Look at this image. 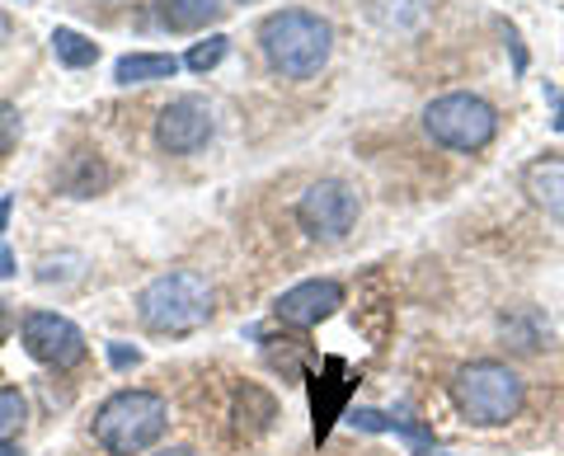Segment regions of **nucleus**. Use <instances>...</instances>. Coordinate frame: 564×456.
Returning <instances> with one entry per match:
<instances>
[{
  "label": "nucleus",
  "instance_id": "f257e3e1",
  "mask_svg": "<svg viewBox=\"0 0 564 456\" xmlns=\"http://www.w3.org/2000/svg\"><path fill=\"white\" fill-rule=\"evenodd\" d=\"M259 47L288 80H311L334 52V24L315 10H278L259 24Z\"/></svg>",
  "mask_w": 564,
  "mask_h": 456
},
{
  "label": "nucleus",
  "instance_id": "f03ea898",
  "mask_svg": "<svg viewBox=\"0 0 564 456\" xmlns=\"http://www.w3.org/2000/svg\"><path fill=\"white\" fill-rule=\"evenodd\" d=\"M217 296H212V283L203 273L193 269H170L161 278H151L147 287L137 296V321L151 329V335H193V329H203L212 321V306Z\"/></svg>",
  "mask_w": 564,
  "mask_h": 456
},
{
  "label": "nucleus",
  "instance_id": "7ed1b4c3",
  "mask_svg": "<svg viewBox=\"0 0 564 456\" xmlns=\"http://www.w3.org/2000/svg\"><path fill=\"white\" fill-rule=\"evenodd\" d=\"M170 428V405L155 391H113L95 410V443L109 456H141Z\"/></svg>",
  "mask_w": 564,
  "mask_h": 456
},
{
  "label": "nucleus",
  "instance_id": "20e7f679",
  "mask_svg": "<svg viewBox=\"0 0 564 456\" xmlns=\"http://www.w3.org/2000/svg\"><path fill=\"white\" fill-rule=\"evenodd\" d=\"M452 400L466 424L475 428H499L522 410V377L508 362H466L452 381Z\"/></svg>",
  "mask_w": 564,
  "mask_h": 456
},
{
  "label": "nucleus",
  "instance_id": "39448f33",
  "mask_svg": "<svg viewBox=\"0 0 564 456\" xmlns=\"http://www.w3.org/2000/svg\"><path fill=\"white\" fill-rule=\"evenodd\" d=\"M423 132L447 151H485L494 142V132H499V113H494L489 99L466 95V90L437 95L423 109Z\"/></svg>",
  "mask_w": 564,
  "mask_h": 456
},
{
  "label": "nucleus",
  "instance_id": "423d86ee",
  "mask_svg": "<svg viewBox=\"0 0 564 456\" xmlns=\"http://www.w3.org/2000/svg\"><path fill=\"white\" fill-rule=\"evenodd\" d=\"M296 221L302 231L315 236V240H344L358 221V193H352L344 180H321L302 193L296 203Z\"/></svg>",
  "mask_w": 564,
  "mask_h": 456
},
{
  "label": "nucleus",
  "instance_id": "0eeeda50",
  "mask_svg": "<svg viewBox=\"0 0 564 456\" xmlns=\"http://www.w3.org/2000/svg\"><path fill=\"white\" fill-rule=\"evenodd\" d=\"M20 339L33 362L57 367V372H66V367H76L85 358V335L57 311H29L20 321Z\"/></svg>",
  "mask_w": 564,
  "mask_h": 456
},
{
  "label": "nucleus",
  "instance_id": "6e6552de",
  "mask_svg": "<svg viewBox=\"0 0 564 456\" xmlns=\"http://www.w3.org/2000/svg\"><path fill=\"white\" fill-rule=\"evenodd\" d=\"M212 128H217L212 104L203 95H180V99L165 104L161 118H155V146L170 151V155H193L212 142Z\"/></svg>",
  "mask_w": 564,
  "mask_h": 456
},
{
  "label": "nucleus",
  "instance_id": "1a4fd4ad",
  "mask_svg": "<svg viewBox=\"0 0 564 456\" xmlns=\"http://www.w3.org/2000/svg\"><path fill=\"white\" fill-rule=\"evenodd\" d=\"M344 306V287L334 283V278H306V283H296L288 287L273 302V315L282 325H296V329H311V325H321L329 321L334 311Z\"/></svg>",
  "mask_w": 564,
  "mask_h": 456
},
{
  "label": "nucleus",
  "instance_id": "9d476101",
  "mask_svg": "<svg viewBox=\"0 0 564 456\" xmlns=\"http://www.w3.org/2000/svg\"><path fill=\"white\" fill-rule=\"evenodd\" d=\"M522 193L545 213L564 217V155H541L522 170Z\"/></svg>",
  "mask_w": 564,
  "mask_h": 456
},
{
  "label": "nucleus",
  "instance_id": "9b49d317",
  "mask_svg": "<svg viewBox=\"0 0 564 456\" xmlns=\"http://www.w3.org/2000/svg\"><path fill=\"white\" fill-rule=\"evenodd\" d=\"M362 14L386 33H414L429 24L433 0H362Z\"/></svg>",
  "mask_w": 564,
  "mask_h": 456
},
{
  "label": "nucleus",
  "instance_id": "f8f14e48",
  "mask_svg": "<svg viewBox=\"0 0 564 456\" xmlns=\"http://www.w3.org/2000/svg\"><path fill=\"white\" fill-rule=\"evenodd\" d=\"M174 72H180V57H170V52H132V57H118L113 80L147 85V80H170Z\"/></svg>",
  "mask_w": 564,
  "mask_h": 456
},
{
  "label": "nucleus",
  "instance_id": "ddd939ff",
  "mask_svg": "<svg viewBox=\"0 0 564 456\" xmlns=\"http://www.w3.org/2000/svg\"><path fill=\"white\" fill-rule=\"evenodd\" d=\"M155 14H161V24L174 29V33H193L212 24L221 14V0H155Z\"/></svg>",
  "mask_w": 564,
  "mask_h": 456
},
{
  "label": "nucleus",
  "instance_id": "4468645a",
  "mask_svg": "<svg viewBox=\"0 0 564 456\" xmlns=\"http://www.w3.org/2000/svg\"><path fill=\"white\" fill-rule=\"evenodd\" d=\"M52 52H57V62L70 66V72H85V66H95L99 43H90L76 29H52Z\"/></svg>",
  "mask_w": 564,
  "mask_h": 456
},
{
  "label": "nucleus",
  "instance_id": "2eb2a0df",
  "mask_svg": "<svg viewBox=\"0 0 564 456\" xmlns=\"http://www.w3.org/2000/svg\"><path fill=\"white\" fill-rule=\"evenodd\" d=\"M24 414H29L24 395L14 391V386H0V443H10V437L24 428Z\"/></svg>",
  "mask_w": 564,
  "mask_h": 456
},
{
  "label": "nucleus",
  "instance_id": "dca6fc26",
  "mask_svg": "<svg viewBox=\"0 0 564 456\" xmlns=\"http://www.w3.org/2000/svg\"><path fill=\"white\" fill-rule=\"evenodd\" d=\"M20 132H24V118H20V109H14L10 99H0V161L20 146Z\"/></svg>",
  "mask_w": 564,
  "mask_h": 456
},
{
  "label": "nucleus",
  "instance_id": "f3484780",
  "mask_svg": "<svg viewBox=\"0 0 564 456\" xmlns=\"http://www.w3.org/2000/svg\"><path fill=\"white\" fill-rule=\"evenodd\" d=\"M226 47H231V43H226L221 33H212L207 43H198V47L188 52V72H198V76H203V72H212V66H217V62L226 57Z\"/></svg>",
  "mask_w": 564,
  "mask_h": 456
},
{
  "label": "nucleus",
  "instance_id": "a211bd4d",
  "mask_svg": "<svg viewBox=\"0 0 564 456\" xmlns=\"http://www.w3.org/2000/svg\"><path fill=\"white\" fill-rule=\"evenodd\" d=\"M109 358H113V367H128V362H137L141 354H137V348H122V344H113V348H109Z\"/></svg>",
  "mask_w": 564,
  "mask_h": 456
},
{
  "label": "nucleus",
  "instance_id": "6ab92c4d",
  "mask_svg": "<svg viewBox=\"0 0 564 456\" xmlns=\"http://www.w3.org/2000/svg\"><path fill=\"white\" fill-rule=\"evenodd\" d=\"M10 213H14V198H0V236H6V226H10Z\"/></svg>",
  "mask_w": 564,
  "mask_h": 456
},
{
  "label": "nucleus",
  "instance_id": "aec40b11",
  "mask_svg": "<svg viewBox=\"0 0 564 456\" xmlns=\"http://www.w3.org/2000/svg\"><path fill=\"white\" fill-rule=\"evenodd\" d=\"M10 273H14V254L0 250V278H10Z\"/></svg>",
  "mask_w": 564,
  "mask_h": 456
},
{
  "label": "nucleus",
  "instance_id": "412c9836",
  "mask_svg": "<svg viewBox=\"0 0 564 456\" xmlns=\"http://www.w3.org/2000/svg\"><path fill=\"white\" fill-rule=\"evenodd\" d=\"M10 325H14V321H10V311H6V302H0V339H6V335H10Z\"/></svg>",
  "mask_w": 564,
  "mask_h": 456
},
{
  "label": "nucleus",
  "instance_id": "4be33fe9",
  "mask_svg": "<svg viewBox=\"0 0 564 456\" xmlns=\"http://www.w3.org/2000/svg\"><path fill=\"white\" fill-rule=\"evenodd\" d=\"M6 43H10V14L0 10V47H6Z\"/></svg>",
  "mask_w": 564,
  "mask_h": 456
},
{
  "label": "nucleus",
  "instance_id": "5701e85b",
  "mask_svg": "<svg viewBox=\"0 0 564 456\" xmlns=\"http://www.w3.org/2000/svg\"><path fill=\"white\" fill-rule=\"evenodd\" d=\"M155 456H198L193 447H165V452H155Z\"/></svg>",
  "mask_w": 564,
  "mask_h": 456
},
{
  "label": "nucleus",
  "instance_id": "b1692460",
  "mask_svg": "<svg viewBox=\"0 0 564 456\" xmlns=\"http://www.w3.org/2000/svg\"><path fill=\"white\" fill-rule=\"evenodd\" d=\"M0 456H20V452H14L10 443H0Z\"/></svg>",
  "mask_w": 564,
  "mask_h": 456
}]
</instances>
